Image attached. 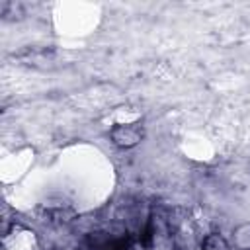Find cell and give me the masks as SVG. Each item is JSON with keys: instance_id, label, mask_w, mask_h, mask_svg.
<instances>
[{"instance_id": "cell-3", "label": "cell", "mask_w": 250, "mask_h": 250, "mask_svg": "<svg viewBox=\"0 0 250 250\" xmlns=\"http://www.w3.org/2000/svg\"><path fill=\"white\" fill-rule=\"evenodd\" d=\"M227 240H225V236L223 234H219V232H211V234H207L205 238H203V242H201V250H227Z\"/></svg>"}, {"instance_id": "cell-2", "label": "cell", "mask_w": 250, "mask_h": 250, "mask_svg": "<svg viewBox=\"0 0 250 250\" xmlns=\"http://www.w3.org/2000/svg\"><path fill=\"white\" fill-rule=\"evenodd\" d=\"M232 244L236 250H250V223L238 225L232 230Z\"/></svg>"}, {"instance_id": "cell-1", "label": "cell", "mask_w": 250, "mask_h": 250, "mask_svg": "<svg viewBox=\"0 0 250 250\" xmlns=\"http://www.w3.org/2000/svg\"><path fill=\"white\" fill-rule=\"evenodd\" d=\"M109 137H111V143L115 146H119V148H133V146H137L141 143L143 129L137 127L135 123H131V125H115L111 129Z\"/></svg>"}]
</instances>
